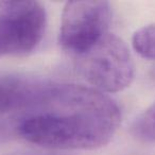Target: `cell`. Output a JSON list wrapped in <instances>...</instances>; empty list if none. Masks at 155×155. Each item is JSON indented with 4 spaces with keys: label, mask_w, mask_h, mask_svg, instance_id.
I'll return each instance as SVG.
<instances>
[{
    "label": "cell",
    "mask_w": 155,
    "mask_h": 155,
    "mask_svg": "<svg viewBox=\"0 0 155 155\" xmlns=\"http://www.w3.org/2000/svg\"><path fill=\"white\" fill-rule=\"evenodd\" d=\"M152 77H153V79H154V81H155V68L153 69V71H152Z\"/></svg>",
    "instance_id": "8"
},
{
    "label": "cell",
    "mask_w": 155,
    "mask_h": 155,
    "mask_svg": "<svg viewBox=\"0 0 155 155\" xmlns=\"http://www.w3.org/2000/svg\"><path fill=\"white\" fill-rule=\"evenodd\" d=\"M50 85L51 82L26 74H0V115L31 110Z\"/></svg>",
    "instance_id": "5"
},
{
    "label": "cell",
    "mask_w": 155,
    "mask_h": 155,
    "mask_svg": "<svg viewBox=\"0 0 155 155\" xmlns=\"http://www.w3.org/2000/svg\"><path fill=\"white\" fill-rule=\"evenodd\" d=\"M46 10L37 1L0 2V56L32 52L45 34Z\"/></svg>",
    "instance_id": "3"
},
{
    "label": "cell",
    "mask_w": 155,
    "mask_h": 155,
    "mask_svg": "<svg viewBox=\"0 0 155 155\" xmlns=\"http://www.w3.org/2000/svg\"><path fill=\"white\" fill-rule=\"evenodd\" d=\"M110 22V5L107 1H69L62 12L60 44L78 58L107 34Z\"/></svg>",
    "instance_id": "4"
},
{
    "label": "cell",
    "mask_w": 155,
    "mask_h": 155,
    "mask_svg": "<svg viewBox=\"0 0 155 155\" xmlns=\"http://www.w3.org/2000/svg\"><path fill=\"white\" fill-rule=\"evenodd\" d=\"M132 46L141 58L155 61V24L135 31L132 36Z\"/></svg>",
    "instance_id": "7"
},
{
    "label": "cell",
    "mask_w": 155,
    "mask_h": 155,
    "mask_svg": "<svg viewBox=\"0 0 155 155\" xmlns=\"http://www.w3.org/2000/svg\"><path fill=\"white\" fill-rule=\"evenodd\" d=\"M132 133L140 141L155 143V102L135 119Z\"/></svg>",
    "instance_id": "6"
},
{
    "label": "cell",
    "mask_w": 155,
    "mask_h": 155,
    "mask_svg": "<svg viewBox=\"0 0 155 155\" xmlns=\"http://www.w3.org/2000/svg\"><path fill=\"white\" fill-rule=\"evenodd\" d=\"M78 58V67L85 81L91 88L103 94L127 88L135 77V65L129 48L113 33H107Z\"/></svg>",
    "instance_id": "2"
},
{
    "label": "cell",
    "mask_w": 155,
    "mask_h": 155,
    "mask_svg": "<svg viewBox=\"0 0 155 155\" xmlns=\"http://www.w3.org/2000/svg\"><path fill=\"white\" fill-rule=\"evenodd\" d=\"M120 122V108L106 94L51 83L39 103L24 114L17 130L26 141L44 148L95 150L110 141Z\"/></svg>",
    "instance_id": "1"
}]
</instances>
